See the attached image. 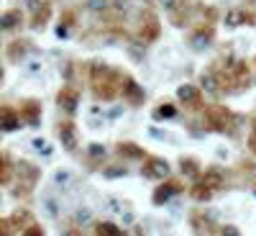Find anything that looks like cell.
I'll use <instances>...</instances> for the list:
<instances>
[{
	"mask_svg": "<svg viewBox=\"0 0 256 236\" xmlns=\"http://www.w3.org/2000/svg\"><path fill=\"white\" fill-rule=\"evenodd\" d=\"M88 75H90V90H92L95 100L110 103V100H116L120 95L126 72L110 67V64H105V62H90L88 64Z\"/></svg>",
	"mask_w": 256,
	"mask_h": 236,
	"instance_id": "1",
	"label": "cell"
},
{
	"mask_svg": "<svg viewBox=\"0 0 256 236\" xmlns=\"http://www.w3.org/2000/svg\"><path fill=\"white\" fill-rule=\"evenodd\" d=\"M210 70L216 72L220 93L236 95V93H244V90L251 88V67H248L246 59L228 57V59H220L216 67H210Z\"/></svg>",
	"mask_w": 256,
	"mask_h": 236,
	"instance_id": "2",
	"label": "cell"
},
{
	"mask_svg": "<svg viewBox=\"0 0 256 236\" xmlns=\"http://www.w3.org/2000/svg\"><path fill=\"white\" fill-rule=\"evenodd\" d=\"M202 123H205L208 131H216V134H233V128H236V116H233V111L226 108V105L210 103V105H205Z\"/></svg>",
	"mask_w": 256,
	"mask_h": 236,
	"instance_id": "3",
	"label": "cell"
},
{
	"mask_svg": "<svg viewBox=\"0 0 256 236\" xmlns=\"http://www.w3.org/2000/svg\"><path fill=\"white\" fill-rule=\"evenodd\" d=\"M38 177H41V169L36 167V164H31V162H16V177H13V195L20 200V198H28L31 192H34V187H36V182H38Z\"/></svg>",
	"mask_w": 256,
	"mask_h": 236,
	"instance_id": "4",
	"label": "cell"
},
{
	"mask_svg": "<svg viewBox=\"0 0 256 236\" xmlns=\"http://www.w3.org/2000/svg\"><path fill=\"white\" fill-rule=\"evenodd\" d=\"M162 34V24L154 11H141L138 26H136V41L138 44H154Z\"/></svg>",
	"mask_w": 256,
	"mask_h": 236,
	"instance_id": "5",
	"label": "cell"
},
{
	"mask_svg": "<svg viewBox=\"0 0 256 236\" xmlns=\"http://www.w3.org/2000/svg\"><path fill=\"white\" fill-rule=\"evenodd\" d=\"M141 175L148 180H164V177H169V162L159 159V157H146L141 164Z\"/></svg>",
	"mask_w": 256,
	"mask_h": 236,
	"instance_id": "6",
	"label": "cell"
},
{
	"mask_svg": "<svg viewBox=\"0 0 256 236\" xmlns=\"http://www.w3.org/2000/svg\"><path fill=\"white\" fill-rule=\"evenodd\" d=\"M56 136H59L62 146L67 149V152H74V149H77V144H80V136H77V126H74L70 118L56 123Z\"/></svg>",
	"mask_w": 256,
	"mask_h": 236,
	"instance_id": "7",
	"label": "cell"
},
{
	"mask_svg": "<svg viewBox=\"0 0 256 236\" xmlns=\"http://www.w3.org/2000/svg\"><path fill=\"white\" fill-rule=\"evenodd\" d=\"M184 190V185H182V180H174V177H164L162 180V185L154 190V203L156 205H162V203H166L172 195H177V192H182Z\"/></svg>",
	"mask_w": 256,
	"mask_h": 236,
	"instance_id": "8",
	"label": "cell"
},
{
	"mask_svg": "<svg viewBox=\"0 0 256 236\" xmlns=\"http://www.w3.org/2000/svg\"><path fill=\"white\" fill-rule=\"evenodd\" d=\"M120 98L128 103V105H141L144 103V88L131 77V75H126V80H123V90H120Z\"/></svg>",
	"mask_w": 256,
	"mask_h": 236,
	"instance_id": "9",
	"label": "cell"
},
{
	"mask_svg": "<svg viewBox=\"0 0 256 236\" xmlns=\"http://www.w3.org/2000/svg\"><path fill=\"white\" fill-rule=\"evenodd\" d=\"M77 103H80V90L74 85H64L56 95V105L64 111V113H74L77 111Z\"/></svg>",
	"mask_w": 256,
	"mask_h": 236,
	"instance_id": "10",
	"label": "cell"
},
{
	"mask_svg": "<svg viewBox=\"0 0 256 236\" xmlns=\"http://www.w3.org/2000/svg\"><path fill=\"white\" fill-rule=\"evenodd\" d=\"M177 98L187 105L190 111H200V108H205V103H202V93L195 88V85H182V88L177 90Z\"/></svg>",
	"mask_w": 256,
	"mask_h": 236,
	"instance_id": "11",
	"label": "cell"
},
{
	"mask_svg": "<svg viewBox=\"0 0 256 236\" xmlns=\"http://www.w3.org/2000/svg\"><path fill=\"white\" fill-rule=\"evenodd\" d=\"M28 52H31V41H28V39H13L10 44L6 47V59H8L10 64L24 62Z\"/></svg>",
	"mask_w": 256,
	"mask_h": 236,
	"instance_id": "12",
	"label": "cell"
},
{
	"mask_svg": "<svg viewBox=\"0 0 256 236\" xmlns=\"http://www.w3.org/2000/svg\"><path fill=\"white\" fill-rule=\"evenodd\" d=\"M36 218H34V213L28 208H18L13 210V216H10V226H13V233H24L28 226H34Z\"/></svg>",
	"mask_w": 256,
	"mask_h": 236,
	"instance_id": "13",
	"label": "cell"
},
{
	"mask_svg": "<svg viewBox=\"0 0 256 236\" xmlns=\"http://www.w3.org/2000/svg\"><path fill=\"white\" fill-rule=\"evenodd\" d=\"M20 116H24V123L26 126H38V121H41V103L38 100H24L20 103Z\"/></svg>",
	"mask_w": 256,
	"mask_h": 236,
	"instance_id": "14",
	"label": "cell"
},
{
	"mask_svg": "<svg viewBox=\"0 0 256 236\" xmlns=\"http://www.w3.org/2000/svg\"><path fill=\"white\" fill-rule=\"evenodd\" d=\"M20 123H24L20 111L10 108V105H3V108H0V126H3V131H16Z\"/></svg>",
	"mask_w": 256,
	"mask_h": 236,
	"instance_id": "15",
	"label": "cell"
},
{
	"mask_svg": "<svg viewBox=\"0 0 256 236\" xmlns=\"http://www.w3.org/2000/svg\"><path fill=\"white\" fill-rule=\"evenodd\" d=\"M226 24H228L230 29L244 26V24H256V16L248 13V11H244V8H233V11H228V16H226Z\"/></svg>",
	"mask_w": 256,
	"mask_h": 236,
	"instance_id": "16",
	"label": "cell"
},
{
	"mask_svg": "<svg viewBox=\"0 0 256 236\" xmlns=\"http://www.w3.org/2000/svg\"><path fill=\"white\" fill-rule=\"evenodd\" d=\"M212 39H216V29H212V24L195 26V31H192V41H195V47H208V44H212Z\"/></svg>",
	"mask_w": 256,
	"mask_h": 236,
	"instance_id": "17",
	"label": "cell"
},
{
	"mask_svg": "<svg viewBox=\"0 0 256 236\" xmlns=\"http://www.w3.org/2000/svg\"><path fill=\"white\" fill-rule=\"evenodd\" d=\"M49 18H52V0H49L44 8L34 11V16H31V21H28V26H31L34 31H44L46 24H49Z\"/></svg>",
	"mask_w": 256,
	"mask_h": 236,
	"instance_id": "18",
	"label": "cell"
},
{
	"mask_svg": "<svg viewBox=\"0 0 256 236\" xmlns=\"http://www.w3.org/2000/svg\"><path fill=\"white\" fill-rule=\"evenodd\" d=\"M20 24H24V13H20V8H10L3 13V18H0V29L3 31H16Z\"/></svg>",
	"mask_w": 256,
	"mask_h": 236,
	"instance_id": "19",
	"label": "cell"
},
{
	"mask_svg": "<svg viewBox=\"0 0 256 236\" xmlns=\"http://www.w3.org/2000/svg\"><path fill=\"white\" fill-rule=\"evenodd\" d=\"M200 180H202L208 187H212V190H220V187H226V175L220 172L218 167H210V169H205V172L200 175Z\"/></svg>",
	"mask_w": 256,
	"mask_h": 236,
	"instance_id": "20",
	"label": "cell"
},
{
	"mask_svg": "<svg viewBox=\"0 0 256 236\" xmlns=\"http://www.w3.org/2000/svg\"><path fill=\"white\" fill-rule=\"evenodd\" d=\"M0 159H3V164H0V167H3V172H0V185H13V177H16V164H13V159H10V154L8 152H3V157H0Z\"/></svg>",
	"mask_w": 256,
	"mask_h": 236,
	"instance_id": "21",
	"label": "cell"
},
{
	"mask_svg": "<svg viewBox=\"0 0 256 236\" xmlns=\"http://www.w3.org/2000/svg\"><path fill=\"white\" fill-rule=\"evenodd\" d=\"M118 154H120V157H131V159H146V157H148L144 149H138V146L131 144V141H120V144H118Z\"/></svg>",
	"mask_w": 256,
	"mask_h": 236,
	"instance_id": "22",
	"label": "cell"
},
{
	"mask_svg": "<svg viewBox=\"0 0 256 236\" xmlns=\"http://www.w3.org/2000/svg\"><path fill=\"white\" fill-rule=\"evenodd\" d=\"M212 192H216V190H212V187H208L202 180H198L195 185L190 187V195L195 198L198 203H205V200H210V198H212Z\"/></svg>",
	"mask_w": 256,
	"mask_h": 236,
	"instance_id": "23",
	"label": "cell"
},
{
	"mask_svg": "<svg viewBox=\"0 0 256 236\" xmlns=\"http://www.w3.org/2000/svg\"><path fill=\"white\" fill-rule=\"evenodd\" d=\"M77 24V13L74 11H64L62 13V18H59V26H56V34L64 39V36H67L70 34V29Z\"/></svg>",
	"mask_w": 256,
	"mask_h": 236,
	"instance_id": "24",
	"label": "cell"
},
{
	"mask_svg": "<svg viewBox=\"0 0 256 236\" xmlns=\"http://www.w3.org/2000/svg\"><path fill=\"white\" fill-rule=\"evenodd\" d=\"M180 169H182V175H187V177H200L202 175L200 172V162L192 159V157H182L180 159Z\"/></svg>",
	"mask_w": 256,
	"mask_h": 236,
	"instance_id": "25",
	"label": "cell"
},
{
	"mask_svg": "<svg viewBox=\"0 0 256 236\" xmlns=\"http://www.w3.org/2000/svg\"><path fill=\"white\" fill-rule=\"evenodd\" d=\"M95 233H98V236H120L123 228H118V226L110 223V221H102V223H95Z\"/></svg>",
	"mask_w": 256,
	"mask_h": 236,
	"instance_id": "26",
	"label": "cell"
},
{
	"mask_svg": "<svg viewBox=\"0 0 256 236\" xmlns=\"http://www.w3.org/2000/svg\"><path fill=\"white\" fill-rule=\"evenodd\" d=\"M177 116V108L172 103H162V105H156L154 108V118L156 121H162V118H174Z\"/></svg>",
	"mask_w": 256,
	"mask_h": 236,
	"instance_id": "27",
	"label": "cell"
},
{
	"mask_svg": "<svg viewBox=\"0 0 256 236\" xmlns=\"http://www.w3.org/2000/svg\"><path fill=\"white\" fill-rule=\"evenodd\" d=\"M192 226H195V231L198 233H218V228H212V223L210 221H205L202 216H192Z\"/></svg>",
	"mask_w": 256,
	"mask_h": 236,
	"instance_id": "28",
	"label": "cell"
},
{
	"mask_svg": "<svg viewBox=\"0 0 256 236\" xmlns=\"http://www.w3.org/2000/svg\"><path fill=\"white\" fill-rule=\"evenodd\" d=\"M82 3H84V8H88V11L102 13V11H108V6H110V0H82Z\"/></svg>",
	"mask_w": 256,
	"mask_h": 236,
	"instance_id": "29",
	"label": "cell"
},
{
	"mask_svg": "<svg viewBox=\"0 0 256 236\" xmlns=\"http://www.w3.org/2000/svg\"><path fill=\"white\" fill-rule=\"evenodd\" d=\"M159 3H162V6H164L169 13H172V11H177V8L184 3V0H159Z\"/></svg>",
	"mask_w": 256,
	"mask_h": 236,
	"instance_id": "30",
	"label": "cell"
},
{
	"mask_svg": "<svg viewBox=\"0 0 256 236\" xmlns=\"http://www.w3.org/2000/svg\"><path fill=\"white\" fill-rule=\"evenodd\" d=\"M24 233H26V236H44V228H41L38 223H34V226H28Z\"/></svg>",
	"mask_w": 256,
	"mask_h": 236,
	"instance_id": "31",
	"label": "cell"
},
{
	"mask_svg": "<svg viewBox=\"0 0 256 236\" xmlns=\"http://www.w3.org/2000/svg\"><path fill=\"white\" fill-rule=\"evenodd\" d=\"M0 231H3L6 236L13 233V226H10V218H0Z\"/></svg>",
	"mask_w": 256,
	"mask_h": 236,
	"instance_id": "32",
	"label": "cell"
},
{
	"mask_svg": "<svg viewBox=\"0 0 256 236\" xmlns=\"http://www.w3.org/2000/svg\"><path fill=\"white\" fill-rule=\"evenodd\" d=\"M254 123V131H251V136H248V149L256 154V121H251Z\"/></svg>",
	"mask_w": 256,
	"mask_h": 236,
	"instance_id": "33",
	"label": "cell"
},
{
	"mask_svg": "<svg viewBox=\"0 0 256 236\" xmlns=\"http://www.w3.org/2000/svg\"><path fill=\"white\" fill-rule=\"evenodd\" d=\"M248 3H256V0H248Z\"/></svg>",
	"mask_w": 256,
	"mask_h": 236,
	"instance_id": "34",
	"label": "cell"
}]
</instances>
